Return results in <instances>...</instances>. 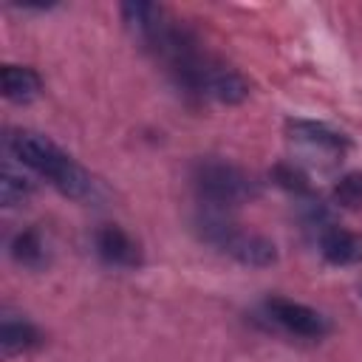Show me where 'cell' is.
I'll list each match as a JSON object with an SVG mask.
<instances>
[{"label": "cell", "instance_id": "obj_9", "mask_svg": "<svg viewBox=\"0 0 362 362\" xmlns=\"http://www.w3.org/2000/svg\"><path fill=\"white\" fill-rule=\"evenodd\" d=\"M42 342H45L42 331L28 317L3 311V317H0V354H3V359L37 351Z\"/></svg>", "mask_w": 362, "mask_h": 362}, {"label": "cell", "instance_id": "obj_2", "mask_svg": "<svg viewBox=\"0 0 362 362\" xmlns=\"http://www.w3.org/2000/svg\"><path fill=\"white\" fill-rule=\"evenodd\" d=\"M6 150L11 153L14 161L45 178L57 192H62L71 201H93L99 195V184L90 178V173L71 156L65 153L57 141H51L42 133L34 130H8L6 133Z\"/></svg>", "mask_w": 362, "mask_h": 362}, {"label": "cell", "instance_id": "obj_7", "mask_svg": "<svg viewBox=\"0 0 362 362\" xmlns=\"http://www.w3.org/2000/svg\"><path fill=\"white\" fill-rule=\"evenodd\" d=\"M93 252L110 269L133 272V269H139L144 263V252H141L139 240L130 232H124L119 223L96 226V232H93Z\"/></svg>", "mask_w": 362, "mask_h": 362}, {"label": "cell", "instance_id": "obj_4", "mask_svg": "<svg viewBox=\"0 0 362 362\" xmlns=\"http://www.w3.org/2000/svg\"><path fill=\"white\" fill-rule=\"evenodd\" d=\"M189 187L201 209L232 212L235 206L257 198V181L235 161L221 156H204L189 170Z\"/></svg>", "mask_w": 362, "mask_h": 362}, {"label": "cell", "instance_id": "obj_6", "mask_svg": "<svg viewBox=\"0 0 362 362\" xmlns=\"http://www.w3.org/2000/svg\"><path fill=\"white\" fill-rule=\"evenodd\" d=\"M260 317L269 325L286 331L288 337H300V339H322L331 331V320L322 311L300 300L280 297V294H272L260 303Z\"/></svg>", "mask_w": 362, "mask_h": 362}, {"label": "cell", "instance_id": "obj_10", "mask_svg": "<svg viewBox=\"0 0 362 362\" xmlns=\"http://www.w3.org/2000/svg\"><path fill=\"white\" fill-rule=\"evenodd\" d=\"M6 252H8V257H11L17 266L31 269V272L45 269L48 260H51L48 243H45V238H42V232H40L37 226H25V229L14 232V235L8 238Z\"/></svg>", "mask_w": 362, "mask_h": 362}, {"label": "cell", "instance_id": "obj_14", "mask_svg": "<svg viewBox=\"0 0 362 362\" xmlns=\"http://www.w3.org/2000/svg\"><path fill=\"white\" fill-rule=\"evenodd\" d=\"M334 204L345 206V209H359L362 206V170H351L345 173L337 184H334Z\"/></svg>", "mask_w": 362, "mask_h": 362}, {"label": "cell", "instance_id": "obj_8", "mask_svg": "<svg viewBox=\"0 0 362 362\" xmlns=\"http://www.w3.org/2000/svg\"><path fill=\"white\" fill-rule=\"evenodd\" d=\"M286 133H288L297 144H303V147H308V150H314V153L331 156V158H342V156L351 150V139H348L342 130H337V127H331V124H325V122H317V119L291 116V119L286 122Z\"/></svg>", "mask_w": 362, "mask_h": 362}, {"label": "cell", "instance_id": "obj_5", "mask_svg": "<svg viewBox=\"0 0 362 362\" xmlns=\"http://www.w3.org/2000/svg\"><path fill=\"white\" fill-rule=\"evenodd\" d=\"M297 215H300L303 232L311 238V243L317 246V252L322 255L325 263H331V266L362 263V235L337 223L331 209L317 195L297 201Z\"/></svg>", "mask_w": 362, "mask_h": 362}, {"label": "cell", "instance_id": "obj_13", "mask_svg": "<svg viewBox=\"0 0 362 362\" xmlns=\"http://www.w3.org/2000/svg\"><path fill=\"white\" fill-rule=\"evenodd\" d=\"M34 192V181L23 173H17L11 164H3L0 170V201L3 206H17L23 201H28Z\"/></svg>", "mask_w": 362, "mask_h": 362}, {"label": "cell", "instance_id": "obj_1", "mask_svg": "<svg viewBox=\"0 0 362 362\" xmlns=\"http://www.w3.org/2000/svg\"><path fill=\"white\" fill-rule=\"evenodd\" d=\"M119 17L187 99L215 105H240L249 99L246 76L209 54L187 25L167 14L164 6L127 0L119 6Z\"/></svg>", "mask_w": 362, "mask_h": 362}, {"label": "cell", "instance_id": "obj_11", "mask_svg": "<svg viewBox=\"0 0 362 362\" xmlns=\"http://www.w3.org/2000/svg\"><path fill=\"white\" fill-rule=\"evenodd\" d=\"M0 88H3V96L14 105H25L31 99L40 96L42 90V76L28 68V65H14V62H6L0 68Z\"/></svg>", "mask_w": 362, "mask_h": 362}, {"label": "cell", "instance_id": "obj_12", "mask_svg": "<svg viewBox=\"0 0 362 362\" xmlns=\"http://www.w3.org/2000/svg\"><path fill=\"white\" fill-rule=\"evenodd\" d=\"M272 181H274L280 189H286L288 195H294V201H303V198L317 195L314 187H311V181H308V175H305V170H300V167L291 164V161L274 164V167H272Z\"/></svg>", "mask_w": 362, "mask_h": 362}, {"label": "cell", "instance_id": "obj_3", "mask_svg": "<svg viewBox=\"0 0 362 362\" xmlns=\"http://www.w3.org/2000/svg\"><path fill=\"white\" fill-rule=\"evenodd\" d=\"M192 229L195 235L212 246L218 255L249 266V269H266L277 263V246L272 238L238 223L229 212H215V209H198L192 215Z\"/></svg>", "mask_w": 362, "mask_h": 362}]
</instances>
